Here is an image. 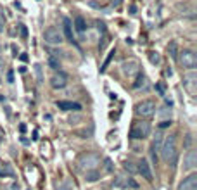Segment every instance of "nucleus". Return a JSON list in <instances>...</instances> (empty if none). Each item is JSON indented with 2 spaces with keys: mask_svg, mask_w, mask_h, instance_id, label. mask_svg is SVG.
<instances>
[{
  "mask_svg": "<svg viewBox=\"0 0 197 190\" xmlns=\"http://www.w3.org/2000/svg\"><path fill=\"white\" fill-rule=\"evenodd\" d=\"M183 171H194L197 168V152L195 150H189L185 157H183V164H182Z\"/></svg>",
  "mask_w": 197,
  "mask_h": 190,
  "instance_id": "obj_7",
  "label": "nucleus"
},
{
  "mask_svg": "<svg viewBox=\"0 0 197 190\" xmlns=\"http://www.w3.org/2000/svg\"><path fill=\"white\" fill-rule=\"evenodd\" d=\"M98 178V173H93V171H86V180L88 182H95Z\"/></svg>",
  "mask_w": 197,
  "mask_h": 190,
  "instance_id": "obj_22",
  "label": "nucleus"
},
{
  "mask_svg": "<svg viewBox=\"0 0 197 190\" xmlns=\"http://www.w3.org/2000/svg\"><path fill=\"white\" fill-rule=\"evenodd\" d=\"M178 62L182 64L185 69H194L197 66V56L192 52V50H182V52H178Z\"/></svg>",
  "mask_w": 197,
  "mask_h": 190,
  "instance_id": "obj_5",
  "label": "nucleus"
},
{
  "mask_svg": "<svg viewBox=\"0 0 197 190\" xmlns=\"http://www.w3.org/2000/svg\"><path fill=\"white\" fill-rule=\"evenodd\" d=\"M100 164V157L97 154H83L78 159V166L83 171H95Z\"/></svg>",
  "mask_w": 197,
  "mask_h": 190,
  "instance_id": "obj_2",
  "label": "nucleus"
},
{
  "mask_svg": "<svg viewBox=\"0 0 197 190\" xmlns=\"http://www.w3.org/2000/svg\"><path fill=\"white\" fill-rule=\"evenodd\" d=\"M178 190H197V175L195 173H192V175L187 176V178L180 183Z\"/></svg>",
  "mask_w": 197,
  "mask_h": 190,
  "instance_id": "obj_10",
  "label": "nucleus"
},
{
  "mask_svg": "<svg viewBox=\"0 0 197 190\" xmlns=\"http://www.w3.org/2000/svg\"><path fill=\"white\" fill-rule=\"evenodd\" d=\"M74 28H76L78 33H83L85 29H86V21H85L81 16H76V17H74Z\"/></svg>",
  "mask_w": 197,
  "mask_h": 190,
  "instance_id": "obj_16",
  "label": "nucleus"
},
{
  "mask_svg": "<svg viewBox=\"0 0 197 190\" xmlns=\"http://www.w3.org/2000/svg\"><path fill=\"white\" fill-rule=\"evenodd\" d=\"M113 56H114V50H113V52H111V54H109V57H107V59H106V62L102 64V68H100V69H102V71H104V69H106V68H107V64H109V61L113 59Z\"/></svg>",
  "mask_w": 197,
  "mask_h": 190,
  "instance_id": "obj_27",
  "label": "nucleus"
},
{
  "mask_svg": "<svg viewBox=\"0 0 197 190\" xmlns=\"http://www.w3.org/2000/svg\"><path fill=\"white\" fill-rule=\"evenodd\" d=\"M149 59H150V62L152 64H157L159 61H161V57H159L157 52H150V54H149Z\"/></svg>",
  "mask_w": 197,
  "mask_h": 190,
  "instance_id": "obj_21",
  "label": "nucleus"
},
{
  "mask_svg": "<svg viewBox=\"0 0 197 190\" xmlns=\"http://www.w3.org/2000/svg\"><path fill=\"white\" fill-rule=\"evenodd\" d=\"M161 157L162 161L173 162L176 159V137L175 135H168L164 137L161 143Z\"/></svg>",
  "mask_w": 197,
  "mask_h": 190,
  "instance_id": "obj_1",
  "label": "nucleus"
},
{
  "mask_svg": "<svg viewBox=\"0 0 197 190\" xmlns=\"http://www.w3.org/2000/svg\"><path fill=\"white\" fill-rule=\"evenodd\" d=\"M116 185L118 187H125V188H138V183L135 182L133 178H118L116 180Z\"/></svg>",
  "mask_w": 197,
  "mask_h": 190,
  "instance_id": "obj_14",
  "label": "nucleus"
},
{
  "mask_svg": "<svg viewBox=\"0 0 197 190\" xmlns=\"http://www.w3.org/2000/svg\"><path fill=\"white\" fill-rule=\"evenodd\" d=\"M56 106L59 107V109H64V111H80V109H81L80 104H76V102H69V100H57Z\"/></svg>",
  "mask_w": 197,
  "mask_h": 190,
  "instance_id": "obj_13",
  "label": "nucleus"
},
{
  "mask_svg": "<svg viewBox=\"0 0 197 190\" xmlns=\"http://www.w3.org/2000/svg\"><path fill=\"white\" fill-rule=\"evenodd\" d=\"M156 113V104L152 100H142L138 102L137 106H135V114L142 118V119H149V118H152Z\"/></svg>",
  "mask_w": 197,
  "mask_h": 190,
  "instance_id": "obj_3",
  "label": "nucleus"
},
{
  "mask_svg": "<svg viewBox=\"0 0 197 190\" xmlns=\"http://www.w3.org/2000/svg\"><path fill=\"white\" fill-rule=\"evenodd\" d=\"M104 169H106L107 173L113 171V162H111V159H106V161H104Z\"/></svg>",
  "mask_w": 197,
  "mask_h": 190,
  "instance_id": "obj_25",
  "label": "nucleus"
},
{
  "mask_svg": "<svg viewBox=\"0 0 197 190\" xmlns=\"http://www.w3.org/2000/svg\"><path fill=\"white\" fill-rule=\"evenodd\" d=\"M49 66L52 68V69H57V68H61V62H59V59H57L56 56H49Z\"/></svg>",
  "mask_w": 197,
  "mask_h": 190,
  "instance_id": "obj_19",
  "label": "nucleus"
},
{
  "mask_svg": "<svg viewBox=\"0 0 197 190\" xmlns=\"http://www.w3.org/2000/svg\"><path fill=\"white\" fill-rule=\"evenodd\" d=\"M50 85H52V88H64L68 85V76L64 73H56L50 78Z\"/></svg>",
  "mask_w": 197,
  "mask_h": 190,
  "instance_id": "obj_11",
  "label": "nucleus"
},
{
  "mask_svg": "<svg viewBox=\"0 0 197 190\" xmlns=\"http://www.w3.org/2000/svg\"><path fill=\"white\" fill-rule=\"evenodd\" d=\"M162 140H164V135H162L161 131H157L156 137H154V142H152V152H156V150H159V149H161Z\"/></svg>",
  "mask_w": 197,
  "mask_h": 190,
  "instance_id": "obj_17",
  "label": "nucleus"
},
{
  "mask_svg": "<svg viewBox=\"0 0 197 190\" xmlns=\"http://www.w3.org/2000/svg\"><path fill=\"white\" fill-rule=\"evenodd\" d=\"M123 73L128 74V76L138 74V62L137 61H125L123 62Z\"/></svg>",
  "mask_w": 197,
  "mask_h": 190,
  "instance_id": "obj_12",
  "label": "nucleus"
},
{
  "mask_svg": "<svg viewBox=\"0 0 197 190\" xmlns=\"http://www.w3.org/2000/svg\"><path fill=\"white\" fill-rule=\"evenodd\" d=\"M168 52H169V56L173 57V59H176V56H178V47H176V42H171L168 45Z\"/></svg>",
  "mask_w": 197,
  "mask_h": 190,
  "instance_id": "obj_20",
  "label": "nucleus"
},
{
  "mask_svg": "<svg viewBox=\"0 0 197 190\" xmlns=\"http://www.w3.org/2000/svg\"><path fill=\"white\" fill-rule=\"evenodd\" d=\"M62 28H64V35H66V40H69L71 43L74 42V36H73V24L68 17L62 19Z\"/></svg>",
  "mask_w": 197,
  "mask_h": 190,
  "instance_id": "obj_15",
  "label": "nucleus"
},
{
  "mask_svg": "<svg viewBox=\"0 0 197 190\" xmlns=\"http://www.w3.org/2000/svg\"><path fill=\"white\" fill-rule=\"evenodd\" d=\"M2 24H4V23H2V17H0V31H2Z\"/></svg>",
  "mask_w": 197,
  "mask_h": 190,
  "instance_id": "obj_33",
  "label": "nucleus"
},
{
  "mask_svg": "<svg viewBox=\"0 0 197 190\" xmlns=\"http://www.w3.org/2000/svg\"><path fill=\"white\" fill-rule=\"evenodd\" d=\"M43 40H45V43H49V45H61L64 42L62 33L56 26H50V28H47L43 31Z\"/></svg>",
  "mask_w": 197,
  "mask_h": 190,
  "instance_id": "obj_6",
  "label": "nucleus"
},
{
  "mask_svg": "<svg viewBox=\"0 0 197 190\" xmlns=\"http://www.w3.org/2000/svg\"><path fill=\"white\" fill-rule=\"evenodd\" d=\"M195 83H197V73L194 69H190L185 76H183V85L187 86V90L190 93H194L195 92Z\"/></svg>",
  "mask_w": 197,
  "mask_h": 190,
  "instance_id": "obj_8",
  "label": "nucleus"
},
{
  "mask_svg": "<svg viewBox=\"0 0 197 190\" xmlns=\"http://www.w3.org/2000/svg\"><path fill=\"white\" fill-rule=\"evenodd\" d=\"M2 68H4V61H2V59H0V69H2Z\"/></svg>",
  "mask_w": 197,
  "mask_h": 190,
  "instance_id": "obj_32",
  "label": "nucleus"
},
{
  "mask_svg": "<svg viewBox=\"0 0 197 190\" xmlns=\"http://www.w3.org/2000/svg\"><path fill=\"white\" fill-rule=\"evenodd\" d=\"M35 73H36V78H38V81L42 83V81H43V76H42V68H40L38 64L35 66Z\"/></svg>",
  "mask_w": 197,
  "mask_h": 190,
  "instance_id": "obj_24",
  "label": "nucleus"
},
{
  "mask_svg": "<svg viewBox=\"0 0 197 190\" xmlns=\"http://www.w3.org/2000/svg\"><path fill=\"white\" fill-rule=\"evenodd\" d=\"M149 133H150V123H147V121H137L133 125V128L130 130V138L144 140L145 137H149Z\"/></svg>",
  "mask_w": 197,
  "mask_h": 190,
  "instance_id": "obj_4",
  "label": "nucleus"
},
{
  "mask_svg": "<svg viewBox=\"0 0 197 190\" xmlns=\"http://www.w3.org/2000/svg\"><path fill=\"white\" fill-rule=\"evenodd\" d=\"M12 175H14V171L7 162H0V176H12Z\"/></svg>",
  "mask_w": 197,
  "mask_h": 190,
  "instance_id": "obj_18",
  "label": "nucleus"
},
{
  "mask_svg": "<svg viewBox=\"0 0 197 190\" xmlns=\"http://www.w3.org/2000/svg\"><path fill=\"white\" fill-rule=\"evenodd\" d=\"M171 125V121L169 119H166V121H161V125H159V128H166V126H169Z\"/></svg>",
  "mask_w": 197,
  "mask_h": 190,
  "instance_id": "obj_28",
  "label": "nucleus"
},
{
  "mask_svg": "<svg viewBox=\"0 0 197 190\" xmlns=\"http://www.w3.org/2000/svg\"><path fill=\"white\" fill-rule=\"evenodd\" d=\"M7 80L11 81V83L14 81V73H12V71H9V73H7Z\"/></svg>",
  "mask_w": 197,
  "mask_h": 190,
  "instance_id": "obj_29",
  "label": "nucleus"
},
{
  "mask_svg": "<svg viewBox=\"0 0 197 190\" xmlns=\"http://www.w3.org/2000/svg\"><path fill=\"white\" fill-rule=\"evenodd\" d=\"M156 88H157V92H159V93H161V95H164V88H162L161 85H157V86H156Z\"/></svg>",
  "mask_w": 197,
  "mask_h": 190,
  "instance_id": "obj_30",
  "label": "nucleus"
},
{
  "mask_svg": "<svg viewBox=\"0 0 197 190\" xmlns=\"http://www.w3.org/2000/svg\"><path fill=\"white\" fill-rule=\"evenodd\" d=\"M19 33H21V38H28V28L24 26V24H19Z\"/></svg>",
  "mask_w": 197,
  "mask_h": 190,
  "instance_id": "obj_23",
  "label": "nucleus"
},
{
  "mask_svg": "<svg viewBox=\"0 0 197 190\" xmlns=\"http://www.w3.org/2000/svg\"><path fill=\"white\" fill-rule=\"evenodd\" d=\"M137 171L142 175V178H145L147 182H152V169H150V164H149L145 159H142L137 166Z\"/></svg>",
  "mask_w": 197,
  "mask_h": 190,
  "instance_id": "obj_9",
  "label": "nucleus"
},
{
  "mask_svg": "<svg viewBox=\"0 0 197 190\" xmlns=\"http://www.w3.org/2000/svg\"><path fill=\"white\" fill-rule=\"evenodd\" d=\"M125 169H126V171H130V173H135V171H137V168H135L132 162H125Z\"/></svg>",
  "mask_w": 197,
  "mask_h": 190,
  "instance_id": "obj_26",
  "label": "nucleus"
},
{
  "mask_svg": "<svg viewBox=\"0 0 197 190\" xmlns=\"http://www.w3.org/2000/svg\"><path fill=\"white\" fill-rule=\"evenodd\" d=\"M21 61H24V62H26V61H28V56H26V54H23V56H21Z\"/></svg>",
  "mask_w": 197,
  "mask_h": 190,
  "instance_id": "obj_31",
  "label": "nucleus"
}]
</instances>
